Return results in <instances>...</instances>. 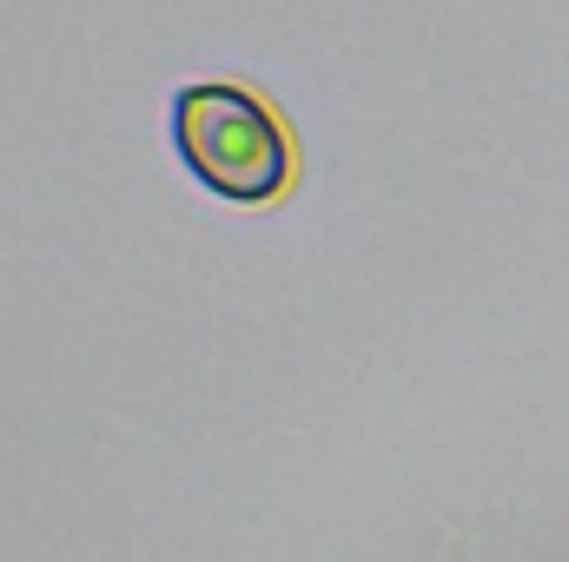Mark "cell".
Listing matches in <instances>:
<instances>
[{
  "label": "cell",
  "instance_id": "6da1fadb",
  "mask_svg": "<svg viewBox=\"0 0 569 562\" xmlns=\"http://www.w3.org/2000/svg\"><path fill=\"white\" fill-rule=\"evenodd\" d=\"M172 159L179 172L226 205H272L298 185V133L272 100L232 80H199L172 100Z\"/></svg>",
  "mask_w": 569,
  "mask_h": 562
}]
</instances>
